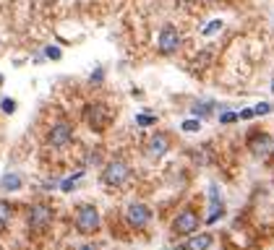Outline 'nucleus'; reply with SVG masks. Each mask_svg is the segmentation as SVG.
<instances>
[{"label":"nucleus","instance_id":"nucleus-1","mask_svg":"<svg viewBox=\"0 0 274 250\" xmlns=\"http://www.w3.org/2000/svg\"><path fill=\"white\" fill-rule=\"evenodd\" d=\"M76 229L81 234H94L99 229V211L94 206H79V211H76Z\"/></svg>","mask_w":274,"mask_h":250},{"label":"nucleus","instance_id":"nucleus-2","mask_svg":"<svg viewBox=\"0 0 274 250\" xmlns=\"http://www.w3.org/2000/svg\"><path fill=\"white\" fill-rule=\"evenodd\" d=\"M128 175H131V167H128L123 159H113L107 167H104L102 180H104V185L118 188V185H123V182L128 180Z\"/></svg>","mask_w":274,"mask_h":250},{"label":"nucleus","instance_id":"nucleus-3","mask_svg":"<svg viewBox=\"0 0 274 250\" xmlns=\"http://www.w3.org/2000/svg\"><path fill=\"white\" fill-rule=\"evenodd\" d=\"M180 31L173 26V24H165L162 26V31H159V39H157V44H159V52L162 55H173V52H178L180 50Z\"/></svg>","mask_w":274,"mask_h":250},{"label":"nucleus","instance_id":"nucleus-4","mask_svg":"<svg viewBox=\"0 0 274 250\" xmlns=\"http://www.w3.org/2000/svg\"><path fill=\"white\" fill-rule=\"evenodd\" d=\"M199 224H201L199 214H196L193 209H183L173 222V232L175 234H193L196 229H199Z\"/></svg>","mask_w":274,"mask_h":250},{"label":"nucleus","instance_id":"nucleus-5","mask_svg":"<svg viewBox=\"0 0 274 250\" xmlns=\"http://www.w3.org/2000/svg\"><path fill=\"white\" fill-rule=\"evenodd\" d=\"M113 120V112L104 104H89L86 107V122L91 131H104Z\"/></svg>","mask_w":274,"mask_h":250},{"label":"nucleus","instance_id":"nucleus-6","mask_svg":"<svg viewBox=\"0 0 274 250\" xmlns=\"http://www.w3.org/2000/svg\"><path fill=\"white\" fill-rule=\"evenodd\" d=\"M52 222V209L44 206V203H34L32 209H29V227H32L34 232H42L47 229Z\"/></svg>","mask_w":274,"mask_h":250},{"label":"nucleus","instance_id":"nucleus-7","mask_svg":"<svg viewBox=\"0 0 274 250\" xmlns=\"http://www.w3.org/2000/svg\"><path fill=\"white\" fill-rule=\"evenodd\" d=\"M126 219H128V224L133 229H144L151 222V211H149V206H144V203H131V206L126 209Z\"/></svg>","mask_w":274,"mask_h":250},{"label":"nucleus","instance_id":"nucleus-8","mask_svg":"<svg viewBox=\"0 0 274 250\" xmlns=\"http://www.w3.org/2000/svg\"><path fill=\"white\" fill-rule=\"evenodd\" d=\"M71 138H73V128H71V122H66V120H58L52 125L50 136H47L50 146H58V149L66 146V144H71Z\"/></svg>","mask_w":274,"mask_h":250},{"label":"nucleus","instance_id":"nucleus-9","mask_svg":"<svg viewBox=\"0 0 274 250\" xmlns=\"http://www.w3.org/2000/svg\"><path fill=\"white\" fill-rule=\"evenodd\" d=\"M167 149H170V138L165 133H151L149 136V141H146V156L149 159H159V156H165Z\"/></svg>","mask_w":274,"mask_h":250},{"label":"nucleus","instance_id":"nucleus-10","mask_svg":"<svg viewBox=\"0 0 274 250\" xmlns=\"http://www.w3.org/2000/svg\"><path fill=\"white\" fill-rule=\"evenodd\" d=\"M248 149H251L256 156H264V154H269V151L274 149V141H271L266 133H253V136L248 138Z\"/></svg>","mask_w":274,"mask_h":250},{"label":"nucleus","instance_id":"nucleus-11","mask_svg":"<svg viewBox=\"0 0 274 250\" xmlns=\"http://www.w3.org/2000/svg\"><path fill=\"white\" fill-rule=\"evenodd\" d=\"M220 216H222V201H220V191H217V185H211V188H209V216H206V224H214Z\"/></svg>","mask_w":274,"mask_h":250},{"label":"nucleus","instance_id":"nucleus-12","mask_svg":"<svg viewBox=\"0 0 274 250\" xmlns=\"http://www.w3.org/2000/svg\"><path fill=\"white\" fill-rule=\"evenodd\" d=\"M209 245H211V234H191L186 250H209Z\"/></svg>","mask_w":274,"mask_h":250},{"label":"nucleus","instance_id":"nucleus-13","mask_svg":"<svg viewBox=\"0 0 274 250\" xmlns=\"http://www.w3.org/2000/svg\"><path fill=\"white\" fill-rule=\"evenodd\" d=\"M0 188H3V191H19L21 188V175L8 172V175H3V180H0Z\"/></svg>","mask_w":274,"mask_h":250},{"label":"nucleus","instance_id":"nucleus-14","mask_svg":"<svg viewBox=\"0 0 274 250\" xmlns=\"http://www.w3.org/2000/svg\"><path fill=\"white\" fill-rule=\"evenodd\" d=\"M11 216H13V209H11V203H8V201H0V229H6V227H8Z\"/></svg>","mask_w":274,"mask_h":250},{"label":"nucleus","instance_id":"nucleus-15","mask_svg":"<svg viewBox=\"0 0 274 250\" xmlns=\"http://www.w3.org/2000/svg\"><path fill=\"white\" fill-rule=\"evenodd\" d=\"M222 21H209L206 26H204V37H214L217 34V31H222Z\"/></svg>","mask_w":274,"mask_h":250},{"label":"nucleus","instance_id":"nucleus-16","mask_svg":"<svg viewBox=\"0 0 274 250\" xmlns=\"http://www.w3.org/2000/svg\"><path fill=\"white\" fill-rule=\"evenodd\" d=\"M180 128L186 131V133H196V131H201V120H186Z\"/></svg>","mask_w":274,"mask_h":250},{"label":"nucleus","instance_id":"nucleus-17","mask_svg":"<svg viewBox=\"0 0 274 250\" xmlns=\"http://www.w3.org/2000/svg\"><path fill=\"white\" fill-rule=\"evenodd\" d=\"M209 107H211L209 102H204V104H196V107H193V112H196V117H199V115H201V117H206V115L211 112Z\"/></svg>","mask_w":274,"mask_h":250},{"label":"nucleus","instance_id":"nucleus-18","mask_svg":"<svg viewBox=\"0 0 274 250\" xmlns=\"http://www.w3.org/2000/svg\"><path fill=\"white\" fill-rule=\"evenodd\" d=\"M266 112H271V104H266V102H258L253 107V115H266Z\"/></svg>","mask_w":274,"mask_h":250},{"label":"nucleus","instance_id":"nucleus-19","mask_svg":"<svg viewBox=\"0 0 274 250\" xmlns=\"http://www.w3.org/2000/svg\"><path fill=\"white\" fill-rule=\"evenodd\" d=\"M238 117H240V112H225V115H220V122L227 125V122H235Z\"/></svg>","mask_w":274,"mask_h":250},{"label":"nucleus","instance_id":"nucleus-20","mask_svg":"<svg viewBox=\"0 0 274 250\" xmlns=\"http://www.w3.org/2000/svg\"><path fill=\"white\" fill-rule=\"evenodd\" d=\"M0 107H3V112H16V102H13V99H3V104H0Z\"/></svg>","mask_w":274,"mask_h":250},{"label":"nucleus","instance_id":"nucleus-21","mask_svg":"<svg viewBox=\"0 0 274 250\" xmlns=\"http://www.w3.org/2000/svg\"><path fill=\"white\" fill-rule=\"evenodd\" d=\"M44 55H47V57H52V60H60V50H58L55 44H50L47 50H44Z\"/></svg>","mask_w":274,"mask_h":250},{"label":"nucleus","instance_id":"nucleus-22","mask_svg":"<svg viewBox=\"0 0 274 250\" xmlns=\"http://www.w3.org/2000/svg\"><path fill=\"white\" fill-rule=\"evenodd\" d=\"M136 122L146 128V125H154V117H151V115H139V117H136Z\"/></svg>","mask_w":274,"mask_h":250},{"label":"nucleus","instance_id":"nucleus-23","mask_svg":"<svg viewBox=\"0 0 274 250\" xmlns=\"http://www.w3.org/2000/svg\"><path fill=\"white\" fill-rule=\"evenodd\" d=\"M79 177H81V172H76V175H73V177H68V180H63V191H71V188H73V182H76V180H79Z\"/></svg>","mask_w":274,"mask_h":250},{"label":"nucleus","instance_id":"nucleus-24","mask_svg":"<svg viewBox=\"0 0 274 250\" xmlns=\"http://www.w3.org/2000/svg\"><path fill=\"white\" fill-rule=\"evenodd\" d=\"M248 117H256L253 109H243V112H240V120H248Z\"/></svg>","mask_w":274,"mask_h":250},{"label":"nucleus","instance_id":"nucleus-25","mask_svg":"<svg viewBox=\"0 0 274 250\" xmlns=\"http://www.w3.org/2000/svg\"><path fill=\"white\" fill-rule=\"evenodd\" d=\"M79 250H97V247H94V245H81Z\"/></svg>","mask_w":274,"mask_h":250},{"label":"nucleus","instance_id":"nucleus-26","mask_svg":"<svg viewBox=\"0 0 274 250\" xmlns=\"http://www.w3.org/2000/svg\"><path fill=\"white\" fill-rule=\"evenodd\" d=\"M167 250H186V245H183V247H180V245H178V247H167Z\"/></svg>","mask_w":274,"mask_h":250},{"label":"nucleus","instance_id":"nucleus-27","mask_svg":"<svg viewBox=\"0 0 274 250\" xmlns=\"http://www.w3.org/2000/svg\"><path fill=\"white\" fill-rule=\"evenodd\" d=\"M271 91H274V84H271Z\"/></svg>","mask_w":274,"mask_h":250}]
</instances>
